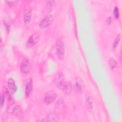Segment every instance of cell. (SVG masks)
<instances>
[{"mask_svg": "<svg viewBox=\"0 0 122 122\" xmlns=\"http://www.w3.org/2000/svg\"><path fill=\"white\" fill-rule=\"evenodd\" d=\"M57 55L59 58L63 59L64 55V45L61 38H58L56 42Z\"/></svg>", "mask_w": 122, "mask_h": 122, "instance_id": "1", "label": "cell"}, {"mask_svg": "<svg viewBox=\"0 0 122 122\" xmlns=\"http://www.w3.org/2000/svg\"><path fill=\"white\" fill-rule=\"evenodd\" d=\"M64 80V77L63 74L61 72H58L54 75L53 82L58 88L62 90L63 84L65 82Z\"/></svg>", "mask_w": 122, "mask_h": 122, "instance_id": "2", "label": "cell"}, {"mask_svg": "<svg viewBox=\"0 0 122 122\" xmlns=\"http://www.w3.org/2000/svg\"><path fill=\"white\" fill-rule=\"evenodd\" d=\"M73 87L75 91L79 93H81L84 92L85 89L84 83L80 77H77L74 79Z\"/></svg>", "mask_w": 122, "mask_h": 122, "instance_id": "3", "label": "cell"}, {"mask_svg": "<svg viewBox=\"0 0 122 122\" xmlns=\"http://www.w3.org/2000/svg\"><path fill=\"white\" fill-rule=\"evenodd\" d=\"M30 69V64L29 61L25 58L24 59L20 65V72L23 74H27Z\"/></svg>", "mask_w": 122, "mask_h": 122, "instance_id": "4", "label": "cell"}, {"mask_svg": "<svg viewBox=\"0 0 122 122\" xmlns=\"http://www.w3.org/2000/svg\"><path fill=\"white\" fill-rule=\"evenodd\" d=\"M53 21V17L51 14H48L45 17L39 24V27L41 29L45 28L50 25Z\"/></svg>", "mask_w": 122, "mask_h": 122, "instance_id": "5", "label": "cell"}, {"mask_svg": "<svg viewBox=\"0 0 122 122\" xmlns=\"http://www.w3.org/2000/svg\"><path fill=\"white\" fill-rule=\"evenodd\" d=\"M56 97L57 94L54 91H49L47 92L44 97V102L46 104H49L53 102L56 99Z\"/></svg>", "mask_w": 122, "mask_h": 122, "instance_id": "6", "label": "cell"}, {"mask_svg": "<svg viewBox=\"0 0 122 122\" xmlns=\"http://www.w3.org/2000/svg\"><path fill=\"white\" fill-rule=\"evenodd\" d=\"M85 102L87 109L89 112L92 111L93 108V98L91 94L87 92L85 93Z\"/></svg>", "mask_w": 122, "mask_h": 122, "instance_id": "7", "label": "cell"}, {"mask_svg": "<svg viewBox=\"0 0 122 122\" xmlns=\"http://www.w3.org/2000/svg\"><path fill=\"white\" fill-rule=\"evenodd\" d=\"M32 79L30 78L26 80V82L25 83V93L26 97H28L30 95L32 91Z\"/></svg>", "mask_w": 122, "mask_h": 122, "instance_id": "8", "label": "cell"}, {"mask_svg": "<svg viewBox=\"0 0 122 122\" xmlns=\"http://www.w3.org/2000/svg\"><path fill=\"white\" fill-rule=\"evenodd\" d=\"M32 16V11L30 9H26L23 11V20L24 23L27 25L30 23Z\"/></svg>", "mask_w": 122, "mask_h": 122, "instance_id": "9", "label": "cell"}, {"mask_svg": "<svg viewBox=\"0 0 122 122\" xmlns=\"http://www.w3.org/2000/svg\"><path fill=\"white\" fill-rule=\"evenodd\" d=\"M39 38V35L38 33L33 34L29 39L27 42V45L29 47H32L38 41Z\"/></svg>", "mask_w": 122, "mask_h": 122, "instance_id": "10", "label": "cell"}, {"mask_svg": "<svg viewBox=\"0 0 122 122\" xmlns=\"http://www.w3.org/2000/svg\"><path fill=\"white\" fill-rule=\"evenodd\" d=\"M64 102L62 98H60L56 102L55 105V109L56 112H61L64 108Z\"/></svg>", "mask_w": 122, "mask_h": 122, "instance_id": "11", "label": "cell"}, {"mask_svg": "<svg viewBox=\"0 0 122 122\" xmlns=\"http://www.w3.org/2000/svg\"><path fill=\"white\" fill-rule=\"evenodd\" d=\"M47 122H57L59 121V115L56 112H51L50 113L47 117Z\"/></svg>", "mask_w": 122, "mask_h": 122, "instance_id": "12", "label": "cell"}, {"mask_svg": "<svg viewBox=\"0 0 122 122\" xmlns=\"http://www.w3.org/2000/svg\"><path fill=\"white\" fill-rule=\"evenodd\" d=\"M71 90L72 86L71 82L68 81H65L63 84L62 90L66 94L69 95L71 93Z\"/></svg>", "mask_w": 122, "mask_h": 122, "instance_id": "13", "label": "cell"}, {"mask_svg": "<svg viewBox=\"0 0 122 122\" xmlns=\"http://www.w3.org/2000/svg\"><path fill=\"white\" fill-rule=\"evenodd\" d=\"M8 87L9 88L10 91L12 93H14L16 92L17 90V87L15 83V81L12 78L9 79L8 81Z\"/></svg>", "mask_w": 122, "mask_h": 122, "instance_id": "14", "label": "cell"}, {"mask_svg": "<svg viewBox=\"0 0 122 122\" xmlns=\"http://www.w3.org/2000/svg\"><path fill=\"white\" fill-rule=\"evenodd\" d=\"M3 94L6 96V97L7 98L8 102H9V103L10 104V105H12L13 102H14V101H13V99L12 97V96L10 95L8 89L5 87H3Z\"/></svg>", "mask_w": 122, "mask_h": 122, "instance_id": "15", "label": "cell"}, {"mask_svg": "<svg viewBox=\"0 0 122 122\" xmlns=\"http://www.w3.org/2000/svg\"><path fill=\"white\" fill-rule=\"evenodd\" d=\"M13 114L17 117H20L22 113L21 108L19 105L15 106L12 109Z\"/></svg>", "mask_w": 122, "mask_h": 122, "instance_id": "16", "label": "cell"}, {"mask_svg": "<svg viewBox=\"0 0 122 122\" xmlns=\"http://www.w3.org/2000/svg\"><path fill=\"white\" fill-rule=\"evenodd\" d=\"M3 24L7 32H9L11 30V23L10 19L8 17H5L3 19Z\"/></svg>", "mask_w": 122, "mask_h": 122, "instance_id": "17", "label": "cell"}, {"mask_svg": "<svg viewBox=\"0 0 122 122\" xmlns=\"http://www.w3.org/2000/svg\"><path fill=\"white\" fill-rule=\"evenodd\" d=\"M108 65H109L110 68L112 69H113L115 67V66L116 65V62L113 58H111L109 60Z\"/></svg>", "mask_w": 122, "mask_h": 122, "instance_id": "18", "label": "cell"}, {"mask_svg": "<svg viewBox=\"0 0 122 122\" xmlns=\"http://www.w3.org/2000/svg\"><path fill=\"white\" fill-rule=\"evenodd\" d=\"M5 2L7 3V4L11 7H15L18 3L17 0H7L5 1Z\"/></svg>", "mask_w": 122, "mask_h": 122, "instance_id": "19", "label": "cell"}, {"mask_svg": "<svg viewBox=\"0 0 122 122\" xmlns=\"http://www.w3.org/2000/svg\"><path fill=\"white\" fill-rule=\"evenodd\" d=\"M113 15L114 17L116 19H117L119 17V9L118 8L115 6L114 7L113 9Z\"/></svg>", "mask_w": 122, "mask_h": 122, "instance_id": "20", "label": "cell"}, {"mask_svg": "<svg viewBox=\"0 0 122 122\" xmlns=\"http://www.w3.org/2000/svg\"><path fill=\"white\" fill-rule=\"evenodd\" d=\"M120 35H118L116 37V38L114 39V41H113V48H115L117 46L118 42H119V41L120 40Z\"/></svg>", "mask_w": 122, "mask_h": 122, "instance_id": "21", "label": "cell"}, {"mask_svg": "<svg viewBox=\"0 0 122 122\" xmlns=\"http://www.w3.org/2000/svg\"><path fill=\"white\" fill-rule=\"evenodd\" d=\"M47 7L48 8L51 10L52 9L54 4H55V1L54 0H50V1H48L47 3Z\"/></svg>", "mask_w": 122, "mask_h": 122, "instance_id": "22", "label": "cell"}, {"mask_svg": "<svg viewBox=\"0 0 122 122\" xmlns=\"http://www.w3.org/2000/svg\"><path fill=\"white\" fill-rule=\"evenodd\" d=\"M4 102H5V95L2 94L0 96V106L1 108L3 107L4 104Z\"/></svg>", "mask_w": 122, "mask_h": 122, "instance_id": "23", "label": "cell"}, {"mask_svg": "<svg viewBox=\"0 0 122 122\" xmlns=\"http://www.w3.org/2000/svg\"><path fill=\"white\" fill-rule=\"evenodd\" d=\"M112 17H108V18L107 19V23L108 24H110L111 22H112Z\"/></svg>", "mask_w": 122, "mask_h": 122, "instance_id": "24", "label": "cell"}]
</instances>
